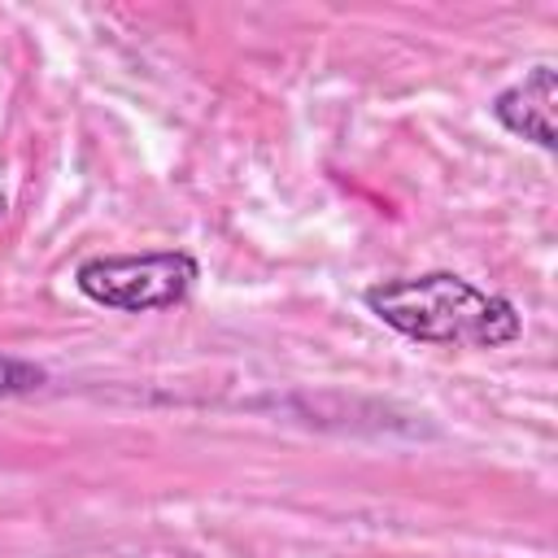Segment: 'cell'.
Instances as JSON below:
<instances>
[{
	"label": "cell",
	"mask_w": 558,
	"mask_h": 558,
	"mask_svg": "<svg viewBox=\"0 0 558 558\" xmlns=\"http://www.w3.org/2000/svg\"><path fill=\"white\" fill-rule=\"evenodd\" d=\"M362 305L397 336L436 349H506L523 336V314L510 296L484 292L453 270L379 279L362 292Z\"/></svg>",
	"instance_id": "1"
},
{
	"label": "cell",
	"mask_w": 558,
	"mask_h": 558,
	"mask_svg": "<svg viewBox=\"0 0 558 558\" xmlns=\"http://www.w3.org/2000/svg\"><path fill=\"white\" fill-rule=\"evenodd\" d=\"M201 266L183 248H148V253H96L74 266V288L113 314H157L174 310L192 296Z\"/></svg>",
	"instance_id": "2"
},
{
	"label": "cell",
	"mask_w": 558,
	"mask_h": 558,
	"mask_svg": "<svg viewBox=\"0 0 558 558\" xmlns=\"http://www.w3.org/2000/svg\"><path fill=\"white\" fill-rule=\"evenodd\" d=\"M44 384H48L44 366L13 357V353H0V397H26V392H39Z\"/></svg>",
	"instance_id": "4"
},
{
	"label": "cell",
	"mask_w": 558,
	"mask_h": 558,
	"mask_svg": "<svg viewBox=\"0 0 558 558\" xmlns=\"http://www.w3.org/2000/svg\"><path fill=\"white\" fill-rule=\"evenodd\" d=\"M4 214H9V201H4V192H0V218H4Z\"/></svg>",
	"instance_id": "5"
},
{
	"label": "cell",
	"mask_w": 558,
	"mask_h": 558,
	"mask_svg": "<svg viewBox=\"0 0 558 558\" xmlns=\"http://www.w3.org/2000/svg\"><path fill=\"white\" fill-rule=\"evenodd\" d=\"M554 100H558V70L549 61L532 65L523 78H514L510 87H501L488 105V113L519 140L554 153L558 148V131H554Z\"/></svg>",
	"instance_id": "3"
}]
</instances>
